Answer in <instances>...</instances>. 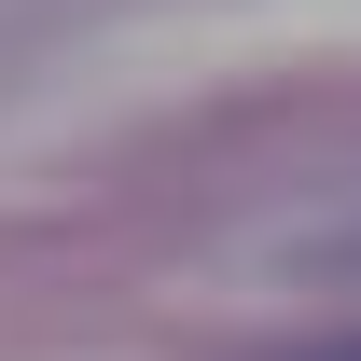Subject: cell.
I'll return each mask as SVG.
<instances>
[]
</instances>
